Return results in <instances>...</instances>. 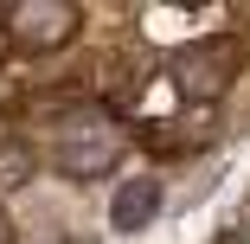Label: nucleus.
I'll return each instance as SVG.
<instances>
[{
	"mask_svg": "<svg viewBox=\"0 0 250 244\" xmlns=\"http://www.w3.org/2000/svg\"><path fill=\"white\" fill-rule=\"evenodd\" d=\"M231 71H237V45H231V39H218L212 52H206V45H186V52L173 58V77H180L186 96H212V90H225Z\"/></svg>",
	"mask_w": 250,
	"mask_h": 244,
	"instance_id": "3",
	"label": "nucleus"
},
{
	"mask_svg": "<svg viewBox=\"0 0 250 244\" xmlns=\"http://www.w3.org/2000/svg\"><path fill=\"white\" fill-rule=\"evenodd\" d=\"M116 161H122V135L109 122H71L52 141V167L71 174V180H103Z\"/></svg>",
	"mask_w": 250,
	"mask_h": 244,
	"instance_id": "1",
	"label": "nucleus"
},
{
	"mask_svg": "<svg viewBox=\"0 0 250 244\" xmlns=\"http://www.w3.org/2000/svg\"><path fill=\"white\" fill-rule=\"evenodd\" d=\"M154 212H161V186L154 180H122L116 200H109V225L116 231H141Z\"/></svg>",
	"mask_w": 250,
	"mask_h": 244,
	"instance_id": "4",
	"label": "nucleus"
},
{
	"mask_svg": "<svg viewBox=\"0 0 250 244\" xmlns=\"http://www.w3.org/2000/svg\"><path fill=\"white\" fill-rule=\"evenodd\" d=\"M7 32L26 52H52V45H64L77 32V7L71 0H13L7 7Z\"/></svg>",
	"mask_w": 250,
	"mask_h": 244,
	"instance_id": "2",
	"label": "nucleus"
}]
</instances>
